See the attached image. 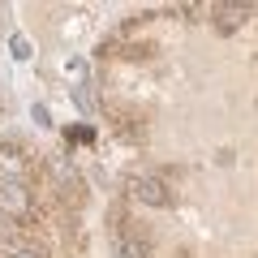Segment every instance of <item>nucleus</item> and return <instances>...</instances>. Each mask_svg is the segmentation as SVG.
I'll list each match as a JSON object with an SVG mask.
<instances>
[{
    "mask_svg": "<svg viewBox=\"0 0 258 258\" xmlns=\"http://www.w3.org/2000/svg\"><path fill=\"white\" fill-rule=\"evenodd\" d=\"M112 241H116L120 258H147V249H151V237L142 228H134V224H125L120 215H116V228H112Z\"/></svg>",
    "mask_w": 258,
    "mask_h": 258,
    "instance_id": "nucleus-1",
    "label": "nucleus"
},
{
    "mask_svg": "<svg viewBox=\"0 0 258 258\" xmlns=\"http://www.w3.org/2000/svg\"><path fill=\"white\" fill-rule=\"evenodd\" d=\"M129 194H134L138 203H147V207H164L168 203V181L159 172H138L129 181Z\"/></svg>",
    "mask_w": 258,
    "mask_h": 258,
    "instance_id": "nucleus-2",
    "label": "nucleus"
},
{
    "mask_svg": "<svg viewBox=\"0 0 258 258\" xmlns=\"http://www.w3.org/2000/svg\"><path fill=\"white\" fill-rule=\"evenodd\" d=\"M26 207H30L26 185L22 181H0V215H5V220H22Z\"/></svg>",
    "mask_w": 258,
    "mask_h": 258,
    "instance_id": "nucleus-3",
    "label": "nucleus"
},
{
    "mask_svg": "<svg viewBox=\"0 0 258 258\" xmlns=\"http://www.w3.org/2000/svg\"><path fill=\"white\" fill-rule=\"evenodd\" d=\"M9 47H13V56H18V60H26V56H30V43H26L22 35H13V39H9Z\"/></svg>",
    "mask_w": 258,
    "mask_h": 258,
    "instance_id": "nucleus-4",
    "label": "nucleus"
},
{
    "mask_svg": "<svg viewBox=\"0 0 258 258\" xmlns=\"http://www.w3.org/2000/svg\"><path fill=\"white\" fill-rule=\"evenodd\" d=\"M9 258H35V254H30V249H13Z\"/></svg>",
    "mask_w": 258,
    "mask_h": 258,
    "instance_id": "nucleus-5",
    "label": "nucleus"
}]
</instances>
